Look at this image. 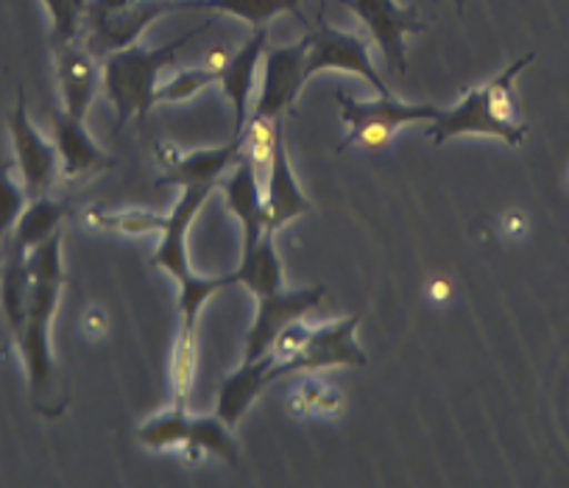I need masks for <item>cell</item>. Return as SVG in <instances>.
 I'll return each mask as SVG.
<instances>
[{
    "mask_svg": "<svg viewBox=\"0 0 569 488\" xmlns=\"http://www.w3.org/2000/svg\"><path fill=\"white\" fill-rule=\"evenodd\" d=\"M31 293L26 321L18 332L20 355H23L26 375H29L31 399L34 408L46 416H59L64 405L59 402L57 360L51 352V321L57 312L59 296L64 285L62 268V240L51 238L29 251Z\"/></svg>",
    "mask_w": 569,
    "mask_h": 488,
    "instance_id": "cell-1",
    "label": "cell"
},
{
    "mask_svg": "<svg viewBox=\"0 0 569 488\" xmlns=\"http://www.w3.org/2000/svg\"><path fill=\"white\" fill-rule=\"evenodd\" d=\"M204 23L201 29L188 31L179 40L168 42L160 48H137L129 46L123 51L107 53L101 59L103 62V87H107L109 101L114 103V112H118V126H123L126 120L134 114V118L146 120L149 118L151 107L157 103V90H160V76L168 64H173V59L182 53V48L188 42H193L201 31H207Z\"/></svg>",
    "mask_w": 569,
    "mask_h": 488,
    "instance_id": "cell-2",
    "label": "cell"
},
{
    "mask_svg": "<svg viewBox=\"0 0 569 488\" xmlns=\"http://www.w3.org/2000/svg\"><path fill=\"white\" fill-rule=\"evenodd\" d=\"M338 103H341V118L349 126L347 140L341 142V151L349 146H363V148H380L397 135L402 126L419 123L427 120L433 123L441 114L439 107L433 103H405L397 101L393 96H380L377 101H358L349 98L347 92L338 90Z\"/></svg>",
    "mask_w": 569,
    "mask_h": 488,
    "instance_id": "cell-3",
    "label": "cell"
},
{
    "mask_svg": "<svg viewBox=\"0 0 569 488\" xmlns=\"http://www.w3.org/2000/svg\"><path fill=\"white\" fill-rule=\"evenodd\" d=\"M177 9L179 0H134V3L107 9V12H84L79 42L98 59H103L107 53L134 46L146 26H151L162 14L177 12Z\"/></svg>",
    "mask_w": 569,
    "mask_h": 488,
    "instance_id": "cell-4",
    "label": "cell"
},
{
    "mask_svg": "<svg viewBox=\"0 0 569 488\" xmlns=\"http://www.w3.org/2000/svg\"><path fill=\"white\" fill-rule=\"evenodd\" d=\"M308 37V59H305V73L313 79L321 70H341V73H355L369 81L380 96H391L386 81L375 70L369 53V40L352 31H341L325 20V9H319V26Z\"/></svg>",
    "mask_w": 569,
    "mask_h": 488,
    "instance_id": "cell-5",
    "label": "cell"
},
{
    "mask_svg": "<svg viewBox=\"0 0 569 488\" xmlns=\"http://www.w3.org/2000/svg\"><path fill=\"white\" fill-rule=\"evenodd\" d=\"M360 316L338 318L310 330V341L302 352L288 363L271 366V380L291 375H313L325 369H343V366H366V352L358 343Z\"/></svg>",
    "mask_w": 569,
    "mask_h": 488,
    "instance_id": "cell-6",
    "label": "cell"
},
{
    "mask_svg": "<svg viewBox=\"0 0 569 488\" xmlns=\"http://www.w3.org/2000/svg\"><path fill=\"white\" fill-rule=\"evenodd\" d=\"M9 135H12L14 146V166L20 168V179H23L29 199L51 193L62 173V162H59L57 142L46 140L40 129L31 123L23 87H18V107L9 112Z\"/></svg>",
    "mask_w": 569,
    "mask_h": 488,
    "instance_id": "cell-7",
    "label": "cell"
},
{
    "mask_svg": "<svg viewBox=\"0 0 569 488\" xmlns=\"http://www.w3.org/2000/svg\"><path fill=\"white\" fill-rule=\"evenodd\" d=\"M305 59H308V37H302L293 46L266 48L262 87L254 109H251V118L282 120L284 114L297 112V98L302 92L305 81H308Z\"/></svg>",
    "mask_w": 569,
    "mask_h": 488,
    "instance_id": "cell-8",
    "label": "cell"
},
{
    "mask_svg": "<svg viewBox=\"0 0 569 488\" xmlns=\"http://www.w3.org/2000/svg\"><path fill=\"white\" fill-rule=\"evenodd\" d=\"M530 126H511L506 120H500V114L495 112L489 98V87L480 84L472 90L463 92L461 101L452 109H441L439 118L430 123L427 137L441 146V142L452 140L458 135H483V137H497V140L508 142V146H522L525 137H528Z\"/></svg>",
    "mask_w": 569,
    "mask_h": 488,
    "instance_id": "cell-9",
    "label": "cell"
},
{
    "mask_svg": "<svg viewBox=\"0 0 569 488\" xmlns=\"http://www.w3.org/2000/svg\"><path fill=\"white\" fill-rule=\"evenodd\" d=\"M341 3L363 20L369 37L380 46L388 70L405 73L408 70L405 37L427 31V26L419 18V9L399 7L397 0H341Z\"/></svg>",
    "mask_w": 569,
    "mask_h": 488,
    "instance_id": "cell-10",
    "label": "cell"
},
{
    "mask_svg": "<svg viewBox=\"0 0 569 488\" xmlns=\"http://www.w3.org/2000/svg\"><path fill=\"white\" fill-rule=\"evenodd\" d=\"M325 285H310V288H277L271 293L257 296V316L251 321V330L246 336V360L262 358L277 338L282 327L299 321L325 299Z\"/></svg>",
    "mask_w": 569,
    "mask_h": 488,
    "instance_id": "cell-11",
    "label": "cell"
},
{
    "mask_svg": "<svg viewBox=\"0 0 569 488\" xmlns=\"http://www.w3.org/2000/svg\"><path fill=\"white\" fill-rule=\"evenodd\" d=\"M268 37H271V29L268 26H257L249 40L238 51H232L229 62L218 73V84H221L223 96L229 98V103L234 109V137H243L246 123L251 118V96H254L257 87V68H260L262 57H266Z\"/></svg>",
    "mask_w": 569,
    "mask_h": 488,
    "instance_id": "cell-12",
    "label": "cell"
},
{
    "mask_svg": "<svg viewBox=\"0 0 569 488\" xmlns=\"http://www.w3.org/2000/svg\"><path fill=\"white\" fill-rule=\"evenodd\" d=\"M212 190H216L212 185H188V188H182V193H179L173 210L168 212V223L166 229H162V240L160 246H157L151 262H154L157 268H162V271L171 273L177 282L193 271L188 255V232L190 223L196 221V216H199L201 207H204V201L212 196Z\"/></svg>",
    "mask_w": 569,
    "mask_h": 488,
    "instance_id": "cell-13",
    "label": "cell"
},
{
    "mask_svg": "<svg viewBox=\"0 0 569 488\" xmlns=\"http://www.w3.org/2000/svg\"><path fill=\"white\" fill-rule=\"evenodd\" d=\"M308 193L299 185L297 173H293L291 157H288V146L284 137L279 135L277 146H273L271 157L266 162V227L268 232H277L284 223L297 221L299 216L310 212Z\"/></svg>",
    "mask_w": 569,
    "mask_h": 488,
    "instance_id": "cell-14",
    "label": "cell"
},
{
    "mask_svg": "<svg viewBox=\"0 0 569 488\" xmlns=\"http://www.w3.org/2000/svg\"><path fill=\"white\" fill-rule=\"evenodd\" d=\"M57 76L62 92V109L73 118H87L101 84V68L96 53L87 51L79 40L57 46Z\"/></svg>",
    "mask_w": 569,
    "mask_h": 488,
    "instance_id": "cell-15",
    "label": "cell"
},
{
    "mask_svg": "<svg viewBox=\"0 0 569 488\" xmlns=\"http://www.w3.org/2000/svg\"><path fill=\"white\" fill-rule=\"evenodd\" d=\"M53 142H57L64 179L90 177V173L107 171L114 166V159L103 153L90 137L84 120L73 118L64 109L53 114Z\"/></svg>",
    "mask_w": 569,
    "mask_h": 488,
    "instance_id": "cell-16",
    "label": "cell"
},
{
    "mask_svg": "<svg viewBox=\"0 0 569 488\" xmlns=\"http://www.w3.org/2000/svg\"><path fill=\"white\" fill-rule=\"evenodd\" d=\"M223 196H227L229 210L238 216L243 227V240L260 238L268 232L266 227V196L260 188V168L251 159V153H240V159L229 168V177L223 179Z\"/></svg>",
    "mask_w": 569,
    "mask_h": 488,
    "instance_id": "cell-17",
    "label": "cell"
},
{
    "mask_svg": "<svg viewBox=\"0 0 569 488\" xmlns=\"http://www.w3.org/2000/svg\"><path fill=\"white\" fill-rule=\"evenodd\" d=\"M240 153H243V137L232 135L227 146L182 153L171 168H166L157 185H173L179 190L188 188V185H212V188H218V179L227 177L229 168L240 159Z\"/></svg>",
    "mask_w": 569,
    "mask_h": 488,
    "instance_id": "cell-18",
    "label": "cell"
},
{
    "mask_svg": "<svg viewBox=\"0 0 569 488\" xmlns=\"http://www.w3.org/2000/svg\"><path fill=\"white\" fill-rule=\"evenodd\" d=\"M271 366L273 360L268 355L254 360H243L238 371L227 377L221 382V391H218V410L216 414L227 421L229 427L238 425L246 414H249L251 405L257 402L262 391H266L271 380Z\"/></svg>",
    "mask_w": 569,
    "mask_h": 488,
    "instance_id": "cell-19",
    "label": "cell"
},
{
    "mask_svg": "<svg viewBox=\"0 0 569 488\" xmlns=\"http://www.w3.org/2000/svg\"><path fill=\"white\" fill-rule=\"evenodd\" d=\"M3 262H0V310L7 316L9 327L18 336L26 321L31 293V271H29V249L9 235Z\"/></svg>",
    "mask_w": 569,
    "mask_h": 488,
    "instance_id": "cell-20",
    "label": "cell"
},
{
    "mask_svg": "<svg viewBox=\"0 0 569 488\" xmlns=\"http://www.w3.org/2000/svg\"><path fill=\"white\" fill-rule=\"evenodd\" d=\"M234 282L249 288L254 296L282 288V260L273 249V232H262L260 238L243 240V257H240V266L234 271Z\"/></svg>",
    "mask_w": 569,
    "mask_h": 488,
    "instance_id": "cell-21",
    "label": "cell"
},
{
    "mask_svg": "<svg viewBox=\"0 0 569 488\" xmlns=\"http://www.w3.org/2000/svg\"><path fill=\"white\" fill-rule=\"evenodd\" d=\"M182 449L188 455V460H201L204 455H216V458L227 460L232 466L240 464V449L234 444L232 427L218 414L193 416L190 419V436Z\"/></svg>",
    "mask_w": 569,
    "mask_h": 488,
    "instance_id": "cell-22",
    "label": "cell"
},
{
    "mask_svg": "<svg viewBox=\"0 0 569 488\" xmlns=\"http://www.w3.org/2000/svg\"><path fill=\"white\" fill-rule=\"evenodd\" d=\"M68 212H70L68 201H57L51 199V196L31 199L29 205H26L20 221L14 223L12 238L31 251L34 246L46 243L51 235L59 232V227H62V221L68 218Z\"/></svg>",
    "mask_w": 569,
    "mask_h": 488,
    "instance_id": "cell-23",
    "label": "cell"
},
{
    "mask_svg": "<svg viewBox=\"0 0 569 488\" xmlns=\"http://www.w3.org/2000/svg\"><path fill=\"white\" fill-rule=\"evenodd\" d=\"M302 0H179V9H207V12H223L232 18L246 20L251 29L268 26L277 14L299 12Z\"/></svg>",
    "mask_w": 569,
    "mask_h": 488,
    "instance_id": "cell-24",
    "label": "cell"
},
{
    "mask_svg": "<svg viewBox=\"0 0 569 488\" xmlns=\"http://www.w3.org/2000/svg\"><path fill=\"white\" fill-rule=\"evenodd\" d=\"M190 419L188 405H171L168 410L157 414L154 419L142 421V427L137 430L142 447L157 449V452H166V449L184 447L190 436Z\"/></svg>",
    "mask_w": 569,
    "mask_h": 488,
    "instance_id": "cell-25",
    "label": "cell"
},
{
    "mask_svg": "<svg viewBox=\"0 0 569 488\" xmlns=\"http://www.w3.org/2000/svg\"><path fill=\"white\" fill-rule=\"evenodd\" d=\"M227 285H234V271L223 273V277H204V273L190 271L188 277L179 279V316H182V330H196L199 327V312Z\"/></svg>",
    "mask_w": 569,
    "mask_h": 488,
    "instance_id": "cell-26",
    "label": "cell"
},
{
    "mask_svg": "<svg viewBox=\"0 0 569 488\" xmlns=\"http://www.w3.org/2000/svg\"><path fill=\"white\" fill-rule=\"evenodd\" d=\"M343 408V394L316 377H305L291 394V414L297 416H336Z\"/></svg>",
    "mask_w": 569,
    "mask_h": 488,
    "instance_id": "cell-27",
    "label": "cell"
},
{
    "mask_svg": "<svg viewBox=\"0 0 569 488\" xmlns=\"http://www.w3.org/2000/svg\"><path fill=\"white\" fill-rule=\"evenodd\" d=\"M96 227L109 229V232H120V235H162L166 229L168 216H160V212H149V210H120V212H107V210H90L87 212Z\"/></svg>",
    "mask_w": 569,
    "mask_h": 488,
    "instance_id": "cell-28",
    "label": "cell"
},
{
    "mask_svg": "<svg viewBox=\"0 0 569 488\" xmlns=\"http://www.w3.org/2000/svg\"><path fill=\"white\" fill-rule=\"evenodd\" d=\"M14 159H3L0 162V243L12 235L14 223L23 216L26 205H29V193H26L23 179L12 177Z\"/></svg>",
    "mask_w": 569,
    "mask_h": 488,
    "instance_id": "cell-29",
    "label": "cell"
},
{
    "mask_svg": "<svg viewBox=\"0 0 569 488\" xmlns=\"http://www.w3.org/2000/svg\"><path fill=\"white\" fill-rule=\"evenodd\" d=\"M212 84H218L216 70H210V68L179 70L171 81L160 84V90H157V103L160 101H166V103L188 101V98H193L196 92L207 90V87H212Z\"/></svg>",
    "mask_w": 569,
    "mask_h": 488,
    "instance_id": "cell-30",
    "label": "cell"
},
{
    "mask_svg": "<svg viewBox=\"0 0 569 488\" xmlns=\"http://www.w3.org/2000/svg\"><path fill=\"white\" fill-rule=\"evenodd\" d=\"M310 330H313V327H308L305 318L291 321L288 327H282V330L277 332V338H273L266 355L273 360V363H288V360H293L305 347H308Z\"/></svg>",
    "mask_w": 569,
    "mask_h": 488,
    "instance_id": "cell-31",
    "label": "cell"
},
{
    "mask_svg": "<svg viewBox=\"0 0 569 488\" xmlns=\"http://www.w3.org/2000/svg\"><path fill=\"white\" fill-rule=\"evenodd\" d=\"M528 227H530V221L525 212L511 210L506 216V235H511V238H522V235L528 232Z\"/></svg>",
    "mask_w": 569,
    "mask_h": 488,
    "instance_id": "cell-32",
    "label": "cell"
},
{
    "mask_svg": "<svg viewBox=\"0 0 569 488\" xmlns=\"http://www.w3.org/2000/svg\"><path fill=\"white\" fill-rule=\"evenodd\" d=\"M84 330L90 332V336H101V332L107 330V318H103L98 310L87 312V316H84Z\"/></svg>",
    "mask_w": 569,
    "mask_h": 488,
    "instance_id": "cell-33",
    "label": "cell"
},
{
    "mask_svg": "<svg viewBox=\"0 0 569 488\" xmlns=\"http://www.w3.org/2000/svg\"><path fill=\"white\" fill-rule=\"evenodd\" d=\"M157 157H160L162 166L171 168L173 162H177V159L182 157V153H179V148L171 146V142H160V146H157Z\"/></svg>",
    "mask_w": 569,
    "mask_h": 488,
    "instance_id": "cell-34",
    "label": "cell"
},
{
    "mask_svg": "<svg viewBox=\"0 0 569 488\" xmlns=\"http://www.w3.org/2000/svg\"><path fill=\"white\" fill-rule=\"evenodd\" d=\"M430 293H433L436 301L450 299V285H447V279H436L433 288H430Z\"/></svg>",
    "mask_w": 569,
    "mask_h": 488,
    "instance_id": "cell-35",
    "label": "cell"
},
{
    "mask_svg": "<svg viewBox=\"0 0 569 488\" xmlns=\"http://www.w3.org/2000/svg\"><path fill=\"white\" fill-rule=\"evenodd\" d=\"M452 3H456V9H458V12H461L463 3H467V0H452Z\"/></svg>",
    "mask_w": 569,
    "mask_h": 488,
    "instance_id": "cell-36",
    "label": "cell"
}]
</instances>
